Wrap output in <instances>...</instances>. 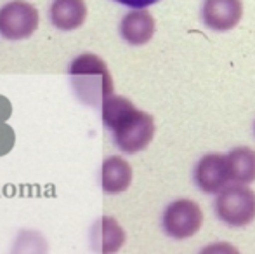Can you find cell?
<instances>
[{
    "label": "cell",
    "mask_w": 255,
    "mask_h": 254,
    "mask_svg": "<svg viewBox=\"0 0 255 254\" xmlns=\"http://www.w3.org/2000/svg\"><path fill=\"white\" fill-rule=\"evenodd\" d=\"M103 124L113 131L115 145L125 153H137L151 143L154 120L149 113L141 112L134 103L122 96H110L101 105Z\"/></svg>",
    "instance_id": "cell-1"
},
{
    "label": "cell",
    "mask_w": 255,
    "mask_h": 254,
    "mask_svg": "<svg viewBox=\"0 0 255 254\" xmlns=\"http://www.w3.org/2000/svg\"><path fill=\"white\" fill-rule=\"evenodd\" d=\"M68 75L77 98L87 106L98 108L104 99L115 94L110 70L106 63L96 54L85 52L75 58L70 64Z\"/></svg>",
    "instance_id": "cell-2"
},
{
    "label": "cell",
    "mask_w": 255,
    "mask_h": 254,
    "mask_svg": "<svg viewBox=\"0 0 255 254\" xmlns=\"http://www.w3.org/2000/svg\"><path fill=\"white\" fill-rule=\"evenodd\" d=\"M217 216L231 227H245L255 220V192L242 183L219 192L215 202Z\"/></svg>",
    "instance_id": "cell-3"
},
{
    "label": "cell",
    "mask_w": 255,
    "mask_h": 254,
    "mask_svg": "<svg viewBox=\"0 0 255 254\" xmlns=\"http://www.w3.org/2000/svg\"><path fill=\"white\" fill-rule=\"evenodd\" d=\"M38 10L24 0H14L0 9V35L7 40H23L38 28Z\"/></svg>",
    "instance_id": "cell-4"
},
{
    "label": "cell",
    "mask_w": 255,
    "mask_h": 254,
    "mask_svg": "<svg viewBox=\"0 0 255 254\" xmlns=\"http://www.w3.org/2000/svg\"><path fill=\"white\" fill-rule=\"evenodd\" d=\"M203 223V213L193 200H177L163 214V228L174 239H188L198 234Z\"/></svg>",
    "instance_id": "cell-5"
},
{
    "label": "cell",
    "mask_w": 255,
    "mask_h": 254,
    "mask_svg": "<svg viewBox=\"0 0 255 254\" xmlns=\"http://www.w3.org/2000/svg\"><path fill=\"white\" fill-rule=\"evenodd\" d=\"M231 180L228 155L208 153L198 162L195 169V183L205 193H217Z\"/></svg>",
    "instance_id": "cell-6"
},
{
    "label": "cell",
    "mask_w": 255,
    "mask_h": 254,
    "mask_svg": "<svg viewBox=\"0 0 255 254\" xmlns=\"http://www.w3.org/2000/svg\"><path fill=\"white\" fill-rule=\"evenodd\" d=\"M203 23L215 31L233 30L243 16L242 0H205Z\"/></svg>",
    "instance_id": "cell-7"
},
{
    "label": "cell",
    "mask_w": 255,
    "mask_h": 254,
    "mask_svg": "<svg viewBox=\"0 0 255 254\" xmlns=\"http://www.w3.org/2000/svg\"><path fill=\"white\" fill-rule=\"evenodd\" d=\"M120 33L122 38L132 45L148 44L154 33V17L144 9L132 10L122 19Z\"/></svg>",
    "instance_id": "cell-8"
},
{
    "label": "cell",
    "mask_w": 255,
    "mask_h": 254,
    "mask_svg": "<svg viewBox=\"0 0 255 254\" xmlns=\"http://www.w3.org/2000/svg\"><path fill=\"white\" fill-rule=\"evenodd\" d=\"M132 183V167L125 159L113 155L104 160L101 167V185L104 193L117 195L125 192Z\"/></svg>",
    "instance_id": "cell-9"
},
{
    "label": "cell",
    "mask_w": 255,
    "mask_h": 254,
    "mask_svg": "<svg viewBox=\"0 0 255 254\" xmlns=\"http://www.w3.org/2000/svg\"><path fill=\"white\" fill-rule=\"evenodd\" d=\"M87 17V5L84 0H54L51 7V21L59 30H77Z\"/></svg>",
    "instance_id": "cell-10"
},
{
    "label": "cell",
    "mask_w": 255,
    "mask_h": 254,
    "mask_svg": "<svg viewBox=\"0 0 255 254\" xmlns=\"http://www.w3.org/2000/svg\"><path fill=\"white\" fill-rule=\"evenodd\" d=\"M125 234L113 218H101L94 227V244L101 253H117L124 246Z\"/></svg>",
    "instance_id": "cell-11"
},
{
    "label": "cell",
    "mask_w": 255,
    "mask_h": 254,
    "mask_svg": "<svg viewBox=\"0 0 255 254\" xmlns=\"http://www.w3.org/2000/svg\"><path fill=\"white\" fill-rule=\"evenodd\" d=\"M231 180L236 183L249 185L255 181V150L242 146L235 148L228 155Z\"/></svg>",
    "instance_id": "cell-12"
},
{
    "label": "cell",
    "mask_w": 255,
    "mask_h": 254,
    "mask_svg": "<svg viewBox=\"0 0 255 254\" xmlns=\"http://www.w3.org/2000/svg\"><path fill=\"white\" fill-rule=\"evenodd\" d=\"M115 2L122 3V5L132 7V9H144V7L156 3L158 0H115Z\"/></svg>",
    "instance_id": "cell-13"
}]
</instances>
